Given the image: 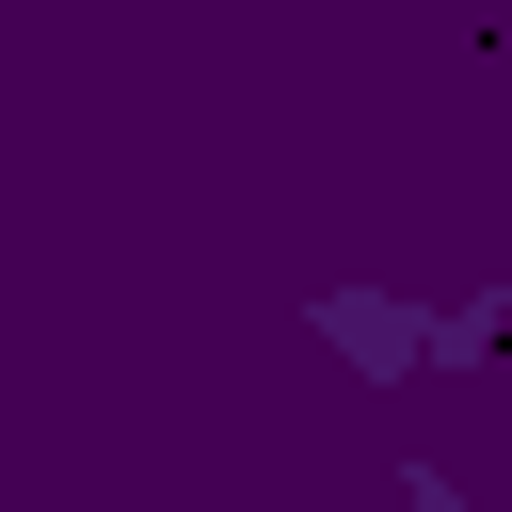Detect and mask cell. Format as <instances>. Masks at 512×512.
Instances as JSON below:
<instances>
[{
    "instance_id": "cell-1",
    "label": "cell",
    "mask_w": 512,
    "mask_h": 512,
    "mask_svg": "<svg viewBox=\"0 0 512 512\" xmlns=\"http://www.w3.org/2000/svg\"><path fill=\"white\" fill-rule=\"evenodd\" d=\"M320 336H336L352 368H384V384L432 368V320H416V304H368V288H320Z\"/></svg>"
},
{
    "instance_id": "cell-2",
    "label": "cell",
    "mask_w": 512,
    "mask_h": 512,
    "mask_svg": "<svg viewBox=\"0 0 512 512\" xmlns=\"http://www.w3.org/2000/svg\"><path fill=\"white\" fill-rule=\"evenodd\" d=\"M416 512H464V496H448V480H416Z\"/></svg>"
}]
</instances>
